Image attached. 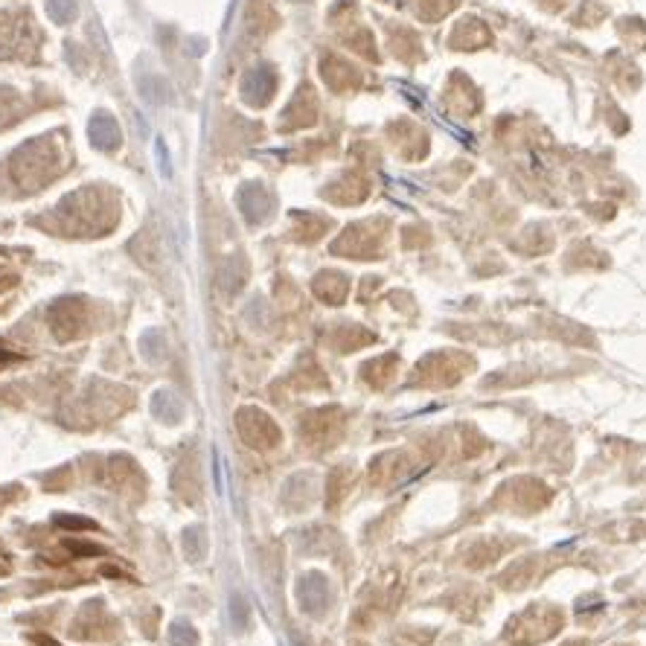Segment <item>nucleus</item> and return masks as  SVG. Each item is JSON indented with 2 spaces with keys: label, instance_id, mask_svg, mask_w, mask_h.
<instances>
[{
  "label": "nucleus",
  "instance_id": "obj_10",
  "mask_svg": "<svg viewBox=\"0 0 646 646\" xmlns=\"http://www.w3.org/2000/svg\"><path fill=\"white\" fill-rule=\"evenodd\" d=\"M35 643H38V646H56L53 638H44V635H35Z\"/></svg>",
  "mask_w": 646,
  "mask_h": 646
},
{
  "label": "nucleus",
  "instance_id": "obj_7",
  "mask_svg": "<svg viewBox=\"0 0 646 646\" xmlns=\"http://www.w3.org/2000/svg\"><path fill=\"white\" fill-rule=\"evenodd\" d=\"M230 609H233V623H236V629H242V626L248 623V606L242 603V597H233Z\"/></svg>",
  "mask_w": 646,
  "mask_h": 646
},
{
  "label": "nucleus",
  "instance_id": "obj_3",
  "mask_svg": "<svg viewBox=\"0 0 646 646\" xmlns=\"http://www.w3.org/2000/svg\"><path fill=\"white\" fill-rule=\"evenodd\" d=\"M47 15L53 23H70L79 15V0H47Z\"/></svg>",
  "mask_w": 646,
  "mask_h": 646
},
{
  "label": "nucleus",
  "instance_id": "obj_4",
  "mask_svg": "<svg viewBox=\"0 0 646 646\" xmlns=\"http://www.w3.org/2000/svg\"><path fill=\"white\" fill-rule=\"evenodd\" d=\"M169 640H172V646H198V635L186 623H175L169 629Z\"/></svg>",
  "mask_w": 646,
  "mask_h": 646
},
{
  "label": "nucleus",
  "instance_id": "obj_9",
  "mask_svg": "<svg viewBox=\"0 0 646 646\" xmlns=\"http://www.w3.org/2000/svg\"><path fill=\"white\" fill-rule=\"evenodd\" d=\"M198 536H201V530H189L186 533V539H198ZM189 556H193V559L201 556V542H193V547H189Z\"/></svg>",
  "mask_w": 646,
  "mask_h": 646
},
{
  "label": "nucleus",
  "instance_id": "obj_6",
  "mask_svg": "<svg viewBox=\"0 0 646 646\" xmlns=\"http://www.w3.org/2000/svg\"><path fill=\"white\" fill-rule=\"evenodd\" d=\"M64 547H67L70 556H100V554H102V547H97V544H82V542H67Z\"/></svg>",
  "mask_w": 646,
  "mask_h": 646
},
{
  "label": "nucleus",
  "instance_id": "obj_5",
  "mask_svg": "<svg viewBox=\"0 0 646 646\" xmlns=\"http://www.w3.org/2000/svg\"><path fill=\"white\" fill-rule=\"evenodd\" d=\"M56 524L64 530H93L97 527V521L82 518V515H56Z\"/></svg>",
  "mask_w": 646,
  "mask_h": 646
},
{
  "label": "nucleus",
  "instance_id": "obj_11",
  "mask_svg": "<svg viewBox=\"0 0 646 646\" xmlns=\"http://www.w3.org/2000/svg\"><path fill=\"white\" fill-rule=\"evenodd\" d=\"M0 361H18V355H12V352H4V349H0Z\"/></svg>",
  "mask_w": 646,
  "mask_h": 646
},
{
  "label": "nucleus",
  "instance_id": "obj_8",
  "mask_svg": "<svg viewBox=\"0 0 646 646\" xmlns=\"http://www.w3.org/2000/svg\"><path fill=\"white\" fill-rule=\"evenodd\" d=\"M157 160H160V172L169 175V155H166V146H163V143H157Z\"/></svg>",
  "mask_w": 646,
  "mask_h": 646
},
{
  "label": "nucleus",
  "instance_id": "obj_1",
  "mask_svg": "<svg viewBox=\"0 0 646 646\" xmlns=\"http://www.w3.org/2000/svg\"><path fill=\"white\" fill-rule=\"evenodd\" d=\"M82 323H85V312H82L79 300H59L50 309V329H53V335L59 341L76 338Z\"/></svg>",
  "mask_w": 646,
  "mask_h": 646
},
{
  "label": "nucleus",
  "instance_id": "obj_2",
  "mask_svg": "<svg viewBox=\"0 0 646 646\" xmlns=\"http://www.w3.org/2000/svg\"><path fill=\"white\" fill-rule=\"evenodd\" d=\"M88 137H90V143L93 146H97L100 152H111V149H116L119 146V126H116V119L111 116V114H105V111H97L90 116V123H88Z\"/></svg>",
  "mask_w": 646,
  "mask_h": 646
}]
</instances>
